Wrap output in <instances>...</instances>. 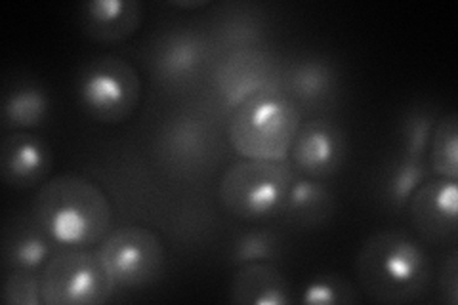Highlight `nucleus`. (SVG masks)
<instances>
[{"mask_svg":"<svg viewBox=\"0 0 458 305\" xmlns=\"http://www.w3.org/2000/svg\"><path fill=\"white\" fill-rule=\"evenodd\" d=\"M355 277L370 301L405 305L426 296L434 266L417 237L399 229H382L361 244L355 258Z\"/></svg>","mask_w":458,"mask_h":305,"instance_id":"f257e3e1","label":"nucleus"},{"mask_svg":"<svg viewBox=\"0 0 458 305\" xmlns=\"http://www.w3.org/2000/svg\"><path fill=\"white\" fill-rule=\"evenodd\" d=\"M33 216L62 249H92L113 229V207L106 191L81 174H62L42 183Z\"/></svg>","mask_w":458,"mask_h":305,"instance_id":"f03ea898","label":"nucleus"},{"mask_svg":"<svg viewBox=\"0 0 458 305\" xmlns=\"http://www.w3.org/2000/svg\"><path fill=\"white\" fill-rule=\"evenodd\" d=\"M302 124V111L279 89H266L232 111L227 138L250 161L284 163Z\"/></svg>","mask_w":458,"mask_h":305,"instance_id":"7ed1b4c3","label":"nucleus"},{"mask_svg":"<svg viewBox=\"0 0 458 305\" xmlns=\"http://www.w3.org/2000/svg\"><path fill=\"white\" fill-rule=\"evenodd\" d=\"M296 170L276 161H242L229 166L220 178L218 197L222 207L239 220H266L281 212Z\"/></svg>","mask_w":458,"mask_h":305,"instance_id":"20e7f679","label":"nucleus"},{"mask_svg":"<svg viewBox=\"0 0 458 305\" xmlns=\"http://www.w3.org/2000/svg\"><path fill=\"white\" fill-rule=\"evenodd\" d=\"M77 99L90 119L119 124L132 117L141 101V79L119 55H98L84 64L75 80Z\"/></svg>","mask_w":458,"mask_h":305,"instance_id":"39448f33","label":"nucleus"},{"mask_svg":"<svg viewBox=\"0 0 458 305\" xmlns=\"http://www.w3.org/2000/svg\"><path fill=\"white\" fill-rule=\"evenodd\" d=\"M40 288L47 305H102L117 290L92 249H62L52 254L42 267Z\"/></svg>","mask_w":458,"mask_h":305,"instance_id":"423d86ee","label":"nucleus"},{"mask_svg":"<svg viewBox=\"0 0 458 305\" xmlns=\"http://www.w3.org/2000/svg\"><path fill=\"white\" fill-rule=\"evenodd\" d=\"M117 290H136L155 284L163 277L166 252L161 239L151 229L124 225L111 229L96 246Z\"/></svg>","mask_w":458,"mask_h":305,"instance_id":"0eeeda50","label":"nucleus"},{"mask_svg":"<svg viewBox=\"0 0 458 305\" xmlns=\"http://www.w3.org/2000/svg\"><path fill=\"white\" fill-rule=\"evenodd\" d=\"M409 220L422 244L456 246L458 187L454 180L429 178L409 200Z\"/></svg>","mask_w":458,"mask_h":305,"instance_id":"6e6552de","label":"nucleus"},{"mask_svg":"<svg viewBox=\"0 0 458 305\" xmlns=\"http://www.w3.org/2000/svg\"><path fill=\"white\" fill-rule=\"evenodd\" d=\"M346 155L348 140L340 124L328 119H311L300 124L289 158L293 168L306 178L327 180L342 170Z\"/></svg>","mask_w":458,"mask_h":305,"instance_id":"1a4fd4ad","label":"nucleus"},{"mask_svg":"<svg viewBox=\"0 0 458 305\" xmlns=\"http://www.w3.org/2000/svg\"><path fill=\"white\" fill-rule=\"evenodd\" d=\"M276 64L260 48L227 52L214 69V89L227 109H235L242 101L266 89H276Z\"/></svg>","mask_w":458,"mask_h":305,"instance_id":"9d476101","label":"nucleus"},{"mask_svg":"<svg viewBox=\"0 0 458 305\" xmlns=\"http://www.w3.org/2000/svg\"><path fill=\"white\" fill-rule=\"evenodd\" d=\"M208 55V45L191 29L168 31L151 48V71L166 86L183 84L193 79Z\"/></svg>","mask_w":458,"mask_h":305,"instance_id":"9b49d317","label":"nucleus"},{"mask_svg":"<svg viewBox=\"0 0 458 305\" xmlns=\"http://www.w3.org/2000/svg\"><path fill=\"white\" fill-rule=\"evenodd\" d=\"M52 149L47 140L31 132H12L0 143V174L16 189L42 185L52 170Z\"/></svg>","mask_w":458,"mask_h":305,"instance_id":"f8f14e48","label":"nucleus"},{"mask_svg":"<svg viewBox=\"0 0 458 305\" xmlns=\"http://www.w3.org/2000/svg\"><path fill=\"white\" fill-rule=\"evenodd\" d=\"M146 18L138 0H92L81 6L79 25L98 45H119L134 37Z\"/></svg>","mask_w":458,"mask_h":305,"instance_id":"ddd939ff","label":"nucleus"},{"mask_svg":"<svg viewBox=\"0 0 458 305\" xmlns=\"http://www.w3.org/2000/svg\"><path fill=\"white\" fill-rule=\"evenodd\" d=\"M210 128L197 113L182 111L165 123L159 148L165 161L176 168H195L205 163L210 153Z\"/></svg>","mask_w":458,"mask_h":305,"instance_id":"4468645a","label":"nucleus"},{"mask_svg":"<svg viewBox=\"0 0 458 305\" xmlns=\"http://www.w3.org/2000/svg\"><path fill=\"white\" fill-rule=\"evenodd\" d=\"M229 300L237 305H289L293 284L286 275L269 261H258L237 267Z\"/></svg>","mask_w":458,"mask_h":305,"instance_id":"2eb2a0df","label":"nucleus"},{"mask_svg":"<svg viewBox=\"0 0 458 305\" xmlns=\"http://www.w3.org/2000/svg\"><path fill=\"white\" fill-rule=\"evenodd\" d=\"M284 94L298 107H321L338 90V71L333 62L319 55H308L291 64L283 75Z\"/></svg>","mask_w":458,"mask_h":305,"instance_id":"dca6fc26","label":"nucleus"},{"mask_svg":"<svg viewBox=\"0 0 458 305\" xmlns=\"http://www.w3.org/2000/svg\"><path fill=\"white\" fill-rule=\"evenodd\" d=\"M336 210V199L321 180L296 176L279 212L283 224L296 229L325 225Z\"/></svg>","mask_w":458,"mask_h":305,"instance_id":"f3484780","label":"nucleus"},{"mask_svg":"<svg viewBox=\"0 0 458 305\" xmlns=\"http://www.w3.org/2000/svg\"><path fill=\"white\" fill-rule=\"evenodd\" d=\"M52 241L35 216H20L12 220L3 235V264L10 269L38 271L52 258Z\"/></svg>","mask_w":458,"mask_h":305,"instance_id":"a211bd4d","label":"nucleus"},{"mask_svg":"<svg viewBox=\"0 0 458 305\" xmlns=\"http://www.w3.org/2000/svg\"><path fill=\"white\" fill-rule=\"evenodd\" d=\"M50 114V96L45 86L33 80L16 82L6 90L0 119L6 132H31L47 123Z\"/></svg>","mask_w":458,"mask_h":305,"instance_id":"6ab92c4d","label":"nucleus"},{"mask_svg":"<svg viewBox=\"0 0 458 305\" xmlns=\"http://www.w3.org/2000/svg\"><path fill=\"white\" fill-rule=\"evenodd\" d=\"M428 180L426 158H414L401 155L388 166L382 178L384 202L394 210H401L409 205L414 191Z\"/></svg>","mask_w":458,"mask_h":305,"instance_id":"aec40b11","label":"nucleus"},{"mask_svg":"<svg viewBox=\"0 0 458 305\" xmlns=\"http://www.w3.org/2000/svg\"><path fill=\"white\" fill-rule=\"evenodd\" d=\"M429 168L437 178L458 180V117L449 111L437 119L428 145Z\"/></svg>","mask_w":458,"mask_h":305,"instance_id":"412c9836","label":"nucleus"},{"mask_svg":"<svg viewBox=\"0 0 458 305\" xmlns=\"http://www.w3.org/2000/svg\"><path fill=\"white\" fill-rule=\"evenodd\" d=\"M361 300L360 286L342 273L313 275L300 292V303L306 305H350Z\"/></svg>","mask_w":458,"mask_h":305,"instance_id":"4be33fe9","label":"nucleus"},{"mask_svg":"<svg viewBox=\"0 0 458 305\" xmlns=\"http://www.w3.org/2000/svg\"><path fill=\"white\" fill-rule=\"evenodd\" d=\"M256 16L258 13H252L247 8L229 12L216 25V31H214L216 40L227 52L256 48L266 33L262 20Z\"/></svg>","mask_w":458,"mask_h":305,"instance_id":"5701e85b","label":"nucleus"},{"mask_svg":"<svg viewBox=\"0 0 458 305\" xmlns=\"http://www.w3.org/2000/svg\"><path fill=\"white\" fill-rule=\"evenodd\" d=\"M283 241L269 229H250L235 237L229 246V266L241 267L247 264H258V261H274L281 256Z\"/></svg>","mask_w":458,"mask_h":305,"instance_id":"b1692460","label":"nucleus"},{"mask_svg":"<svg viewBox=\"0 0 458 305\" xmlns=\"http://www.w3.org/2000/svg\"><path fill=\"white\" fill-rule=\"evenodd\" d=\"M437 111L432 106L411 107L401 121V148L403 155L414 158H426L429 140L437 123Z\"/></svg>","mask_w":458,"mask_h":305,"instance_id":"393cba45","label":"nucleus"},{"mask_svg":"<svg viewBox=\"0 0 458 305\" xmlns=\"http://www.w3.org/2000/svg\"><path fill=\"white\" fill-rule=\"evenodd\" d=\"M3 301L6 305H40V275L23 269H10L3 284Z\"/></svg>","mask_w":458,"mask_h":305,"instance_id":"a878e982","label":"nucleus"},{"mask_svg":"<svg viewBox=\"0 0 458 305\" xmlns=\"http://www.w3.org/2000/svg\"><path fill=\"white\" fill-rule=\"evenodd\" d=\"M437 292L439 300L447 305L458 303V250L451 246L449 254L443 259L437 275Z\"/></svg>","mask_w":458,"mask_h":305,"instance_id":"bb28decb","label":"nucleus"},{"mask_svg":"<svg viewBox=\"0 0 458 305\" xmlns=\"http://www.w3.org/2000/svg\"><path fill=\"white\" fill-rule=\"evenodd\" d=\"M172 6L176 8H182V10H193V8H205V6H210L208 0H195V3H172Z\"/></svg>","mask_w":458,"mask_h":305,"instance_id":"cd10ccee","label":"nucleus"}]
</instances>
